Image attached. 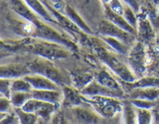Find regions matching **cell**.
I'll use <instances>...</instances> for the list:
<instances>
[{
  "instance_id": "obj_1",
  "label": "cell",
  "mask_w": 159,
  "mask_h": 124,
  "mask_svg": "<svg viewBox=\"0 0 159 124\" xmlns=\"http://www.w3.org/2000/svg\"><path fill=\"white\" fill-rule=\"evenodd\" d=\"M93 50L99 61L104 66H107L109 71L112 72L119 79L126 82H133L137 79L136 76L128 67V64L121 61L116 56V53L112 51L107 44L106 47L102 46V44H96Z\"/></svg>"
},
{
  "instance_id": "obj_2",
  "label": "cell",
  "mask_w": 159,
  "mask_h": 124,
  "mask_svg": "<svg viewBox=\"0 0 159 124\" xmlns=\"http://www.w3.org/2000/svg\"><path fill=\"white\" fill-rule=\"evenodd\" d=\"M28 68L34 73H39L52 79L58 86H72V78L53 64V61L38 57L28 64Z\"/></svg>"
},
{
  "instance_id": "obj_3",
  "label": "cell",
  "mask_w": 159,
  "mask_h": 124,
  "mask_svg": "<svg viewBox=\"0 0 159 124\" xmlns=\"http://www.w3.org/2000/svg\"><path fill=\"white\" fill-rule=\"evenodd\" d=\"M28 50L37 57L48 59L50 61L57 60H65L71 56L72 50L63 46L61 44L50 42L47 40L40 39L36 42H33L28 46Z\"/></svg>"
},
{
  "instance_id": "obj_4",
  "label": "cell",
  "mask_w": 159,
  "mask_h": 124,
  "mask_svg": "<svg viewBox=\"0 0 159 124\" xmlns=\"http://www.w3.org/2000/svg\"><path fill=\"white\" fill-rule=\"evenodd\" d=\"M127 64L135 74L136 78H141L147 74L148 64L152 61L149 60L146 51V45L136 40L134 42L127 54Z\"/></svg>"
},
{
  "instance_id": "obj_5",
  "label": "cell",
  "mask_w": 159,
  "mask_h": 124,
  "mask_svg": "<svg viewBox=\"0 0 159 124\" xmlns=\"http://www.w3.org/2000/svg\"><path fill=\"white\" fill-rule=\"evenodd\" d=\"M84 99L102 118L109 119L116 115H121L123 107V101L121 98L97 95L84 96Z\"/></svg>"
},
{
  "instance_id": "obj_6",
  "label": "cell",
  "mask_w": 159,
  "mask_h": 124,
  "mask_svg": "<svg viewBox=\"0 0 159 124\" xmlns=\"http://www.w3.org/2000/svg\"><path fill=\"white\" fill-rule=\"evenodd\" d=\"M97 33L98 36H109L114 37L119 40H121L122 42L128 44L129 46L136 41V35L131 34L125 30L117 27L116 25H114L111 21H108L107 19L103 18L99 21L97 25Z\"/></svg>"
},
{
  "instance_id": "obj_7",
  "label": "cell",
  "mask_w": 159,
  "mask_h": 124,
  "mask_svg": "<svg viewBox=\"0 0 159 124\" xmlns=\"http://www.w3.org/2000/svg\"><path fill=\"white\" fill-rule=\"evenodd\" d=\"M58 104L50 103L47 101L40 100L37 98H30L29 100L25 102L24 105L21 107L24 110L32 112L39 117V121H50L51 117L56 113L58 109Z\"/></svg>"
},
{
  "instance_id": "obj_8",
  "label": "cell",
  "mask_w": 159,
  "mask_h": 124,
  "mask_svg": "<svg viewBox=\"0 0 159 124\" xmlns=\"http://www.w3.org/2000/svg\"><path fill=\"white\" fill-rule=\"evenodd\" d=\"M156 36V30L154 29L150 20L148 18L147 12H141L139 9L137 12V26H136V37L138 41L148 45L154 43Z\"/></svg>"
},
{
  "instance_id": "obj_9",
  "label": "cell",
  "mask_w": 159,
  "mask_h": 124,
  "mask_svg": "<svg viewBox=\"0 0 159 124\" xmlns=\"http://www.w3.org/2000/svg\"><path fill=\"white\" fill-rule=\"evenodd\" d=\"M68 111L76 123H99L103 119L91 105L71 106Z\"/></svg>"
},
{
  "instance_id": "obj_10",
  "label": "cell",
  "mask_w": 159,
  "mask_h": 124,
  "mask_svg": "<svg viewBox=\"0 0 159 124\" xmlns=\"http://www.w3.org/2000/svg\"><path fill=\"white\" fill-rule=\"evenodd\" d=\"M94 79L102 86L117 92L121 97L125 98L126 93L121 86L120 79H119L112 72H109L107 69H101L94 73Z\"/></svg>"
},
{
  "instance_id": "obj_11",
  "label": "cell",
  "mask_w": 159,
  "mask_h": 124,
  "mask_svg": "<svg viewBox=\"0 0 159 124\" xmlns=\"http://www.w3.org/2000/svg\"><path fill=\"white\" fill-rule=\"evenodd\" d=\"M81 91V93L84 96H97V95H102V96H112V97H118V98H123L121 97L117 92L111 91V89L107 88V86H102V83L97 82L96 79L89 82L87 86H84Z\"/></svg>"
},
{
  "instance_id": "obj_12",
  "label": "cell",
  "mask_w": 159,
  "mask_h": 124,
  "mask_svg": "<svg viewBox=\"0 0 159 124\" xmlns=\"http://www.w3.org/2000/svg\"><path fill=\"white\" fill-rule=\"evenodd\" d=\"M62 91L64 94L63 103L68 107L77 106V105H89L86 101L84 96L81 91L72 86H62Z\"/></svg>"
},
{
  "instance_id": "obj_13",
  "label": "cell",
  "mask_w": 159,
  "mask_h": 124,
  "mask_svg": "<svg viewBox=\"0 0 159 124\" xmlns=\"http://www.w3.org/2000/svg\"><path fill=\"white\" fill-rule=\"evenodd\" d=\"M32 97L60 105L63 102L64 94L62 89H32Z\"/></svg>"
},
{
  "instance_id": "obj_14",
  "label": "cell",
  "mask_w": 159,
  "mask_h": 124,
  "mask_svg": "<svg viewBox=\"0 0 159 124\" xmlns=\"http://www.w3.org/2000/svg\"><path fill=\"white\" fill-rule=\"evenodd\" d=\"M32 73L28 66L23 64H3L0 66V78L14 79L17 78H23L27 74Z\"/></svg>"
},
{
  "instance_id": "obj_15",
  "label": "cell",
  "mask_w": 159,
  "mask_h": 124,
  "mask_svg": "<svg viewBox=\"0 0 159 124\" xmlns=\"http://www.w3.org/2000/svg\"><path fill=\"white\" fill-rule=\"evenodd\" d=\"M128 99H148L156 101L159 99V87H134L126 93Z\"/></svg>"
},
{
  "instance_id": "obj_16",
  "label": "cell",
  "mask_w": 159,
  "mask_h": 124,
  "mask_svg": "<svg viewBox=\"0 0 159 124\" xmlns=\"http://www.w3.org/2000/svg\"><path fill=\"white\" fill-rule=\"evenodd\" d=\"M24 78L31 83L34 89H61V86H58L56 82L42 74L32 73Z\"/></svg>"
},
{
  "instance_id": "obj_17",
  "label": "cell",
  "mask_w": 159,
  "mask_h": 124,
  "mask_svg": "<svg viewBox=\"0 0 159 124\" xmlns=\"http://www.w3.org/2000/svg\"><path fill=\"white\" fill-rule=\"evenodd\" d=\"M103 16L106 19H107L108 21H111L114 25H116L117 27L125 30V31L131 33V34L136 35V29L132 27L131 25L123 18L122 15L113 12L107 5H103Z\"/></svg>"
},
{
  "instance_id": "obj_18",
  "label": "cell",
  "mask_w": 159,
  "mask_h": 124,
  "mask_svg": "<svg viewBox=\"0 0 159 124\" xmlns=\"http://www.w3.org/2000/svg\"><path fill=\"white\" fill-rule=\"evenodd\" d=\"M24 1L45 22L51 23L55 26H59V24L57 23V21L55 20L53 15L49 11V9L42 0H24Z\"/></svg>"
},
{
  "instance_id": "obj_19",
  "label": "cell",
  "mask_w": 159,
  "mask_h": 124,
  "mask_svg": "<svg viewBox=\"0 0 159 124\" xmlns=\"http://www.w3.org/2000/svg\"><path fill=\"white\" fill-rule=\"evenodd\" d=\"M12 5V8L18 15H20L23 19H26L27 21L34 23L37 21L40 17L30 8L27 3L24 0H9Z\"/></svg>"
},
{
  "instance_id": "obj_20",
  "label": "cell",
  "mask_w": 159,
  "mask_h": 124,
  "mask_svg": "<svg viewBox=\"0 0 159 124\" xmlns=\"http://www.w3.org/2000/svg\"><path fill=\"white\" fill-rule=\"evenodd\" d=\"M64 14H66L67 16L71 19L80 29H82L86 34H88V35L93 34L92 27H89V25L84 21V17L74 7L70 6L69 4H66L65 5V8H64Z\"/></svg>"
},
{
  "instance_id": "obj_21",
  "label": "cell",
  "mask_w": 159,
  "mask_h": 124,
  "mask_svg": "<svg viewBox=\"0 0 159 124\" xmlns=\"http://www.w3.org/2000/svg\"><path fill=\"white\" fill-rule=\"evenodd\" d=\"M98 37L116 54L122 55V56H127V54L131 47V46H129L128 44L124 43L121 40L114 38V37H109V36H98Z\"/></svg>"
},
{
  "instance_id": "obj_22",
  "label": "cell",
  "mask_w": 159,
  "mask_h": 124,
  "mask_svg": "<svg viewBox=\"0 0 159 124\" xmlns=\"http://www.w3.org/2000/svg\"><path fill=\"white\" fill-rule=\"evenodd\" d=\"M72 78V86H74L79 91L87 86L93 79H94V74L91 73H78L71 76Z\"/></svg>"
},
{
  "instance_id": "obj_23",
  "label": "cell",
  "mask_w": 159,
  "mask_h": 124,
  "mask_svg": "<svg viewBox=\"0 0 159 124\" xmlns=\"http://www.w3.org/2000/svg\"><path fill=\"white\" fill-rule=\"evenodd\" d=\"M121 118L123 123H136V107L129 100L123 101Z\"/></svg>"
},
{
  "instance_id": "obj_24",
  "label": "cell",
  "mask_w": 159,
  "mask_h": 124,
  "mask_svg": "<svg viewBox=\"0 0 159 124\" xmlns=\"http://www.w3.org/2000/svg\"><path fill=\"white\" fill-rule=\"evenodd\" d=\"M10 100L14 107H22L25 102L32 98V93L26 91H11L10 93Z\"/></svg>"
},
{
  "instance_id": "obj_25",
  "label": "cell",
  "mask_w": 159,
  "mask_h": 124,
  "mask_svg": "<svg viewBox=\"0 0 159 124\" xmlns=\"http://www.w3.org/2000/svg\"><path fill=\"white\" fill-rule=\"evenodd\" d=\"M14 111L16 112L20 123L31 124V123H37L39 121V117L36 114L24 110L21 107H14Z\"/></svg>"
},
{
  "instance_id": "obj_26",
  "label": "cell",
  "mask_w": 159,
  "mask_h": 124,
  "mask_svg": "<svg viewBox=\"0 0 159 124\" xmlns=\"http://www.w3.org/2000/svg\"><path fill=\"white\" fill-rule=\"evenodd\" d=\"M32 89H33V86H31V83H30L24 77L12 79L11 91H26V92H30V91H32Z\"/></svg>"
},
{
  "instance_id": "obj_27",
  "label": "cell",
  "mask_w": 159,
  "mask_h": 124,
  "mask_svg": "<svg viewBox=\"0 0 159 124\" xmlns=\"http://www.w3.org/2000/svg\"><path fill=\"white\" fill-rule=\"evenodd\" d=\"M153 113L151 109L136 107V123H152Z\"/></svg>"
},
{
  "instance_id": "obj_28",
  "label": "cell",
  "mask_w": 159,
  "mask_h": 124,
  "mask_svg": "<svg viewBox=\"0 0 159 124\" xmlns=\"http://www.w3.org/2000/svg\"><path fill=\"white\" fill-rule=\"evenodd\" d=\"M122 16L129 24L131 25L132 27H134L136 29V26H137V13L134 11V10L130 6H129V5H127L125 3H124V6H123Z\"/></svg>"
},
{
  "instance_id": "obj_29",
  "label": "cell",
  "mask_w": 159,
  "mask_h": 124,
  "mask_svg": "<svg viewBox=\"0 0 159 124\" xmlns=\"http://www.w3.org/2000/svg\"><path fill=\"white\" fill-rule=\"evenodd\" d=\"M134 106L138 108L154 109L156 107V101L148 100V99H128Z\"/></svg>"
},
{
  "instance_id": "obj_30",
  "label": "cell",
  "mask_w": 159,
  "mask_h": 124,
  "mask_svg": "<svg viewBox=\"0 0 159 124\" xmlns=\"http://www.w3.org/2000/svg\"><path fill=\"white\" fill-rule=\"evenodd\" d=\"M11 111H14V106L12 105L10 97L1 95L0 96V112L8 113Z\"/></svg>"
},
{
  "instance_id": "obj_31",
  "label": "cell",
  "mask_w": 159,
  "mask_h": 124,
  "mask_svg": "<svg viewBox=\"0 0 159 124\" xmlns=\"http://www.w3.org/2000/svg\"><path fill=\"white\" fill-rule=\"evenodd\" d=\"M11 82L12 79L0 78V93L9 97L11 93Z\"/></svg>"
},
{
  "instance_id": "obj_32",
  "label": "cell",
  "mask_w": 159,
  "mask_h": 124,
  "mask_svg": "<svg viewBox=\"0 0 159 124\" xmlns=\"http://www.w3.org/2000/svg\"><path fill=\"white\" fill-rule=\"evenodd\" d=\"M15 123H20L19 118L15 111L8 112L1 120H0V124H15Z\"/></svg>"
},
{
  "instance_id": "obj_33",
  "label": "cell",
  "mask_w": 159,
  "mask_h": 124,
  "mask_svg": "<svg viewBox=\"0 0 159 124\" xmlns=\"http://www.w3.org/2000/svg\"><path fill=\"white\" fill-rule=\"evenodd\" d=\"M107 5L112 10L113 12L122 15L124 3L121 1V0H111V1L109 2L108 4H107Z\"/></svg>"
},
{
  "instance_id": "obj_34",
  "label": "cell",
  "mask_w": 159,
  "mask_h": 124,
  "mask_svg": "<svg viewBox=\"0 0 159 124\" xmlns=\"http://www.w3.org/2000/svg\"><path fill=\"white\" fill-rule=\"evenodd\" d=\"M121 1L123 3L129 5V6H130L136 13L139 11V9H140V4H139V0H121Z\"/></svg>"
},
{
  "instance_id": "obj_35",
  "label": "cell",
  "mask_w": 159,
  "mask_h": 124,
  "mask_svg": "<svg viewBox=\"0 0 159 124\" xmlns=\"http://www.w3.org/2000/svg\"><path fill=\"white\" fill-rule=\"evenodd\" d=\"M49 2H51V5L58 10H64L65 8V0H48Z\"/></svg>"
},
{
  "instance_id": "obj_36",
  "label": "cell",
  "mask_w": 159,
  "mask_h": 124,
  "mask_svg": "<svg viewBox=\"0 0 159 124\" xmlns=\"http://www.w3.org/2000/svg\"><path fill=\"white\" fill-rule=\"evenodd\" d=\"M152 113H153V120H152V123H159V111L157 109L154 108L152 110Z\"/></svg>"
},
{
  "instance_id": "obj_37",
  "label": "cell",
  "mask_w": 159,
  "mask_h": 124,
  "mask_svg": "<svg viewBox=\"0 0 159 124\" xmlns=\"http://www.w3.org/2000/svg\"><path fill=\"white\" fill-rule=\"evenodd\" d=\"M154 43H155L156 48L159 50V30L156 31V36H155V40H154Z\"/></svg>"
},
{
  "instance_id": "obj_38",
  "label": "cell",
  "mask_w": 159,
  "mask_h": 124,
  "mask_svg": "<svg viewBox=\"0 0 159 124\" xmlns=\"http://www.w3.org/2000/svg\"><path fill=\"white\" fill-rule=\"evenodd\" d=\"M150 3L153 5L154 7H157L159 5V0H150Z\"/></svg>"
},
{
  "instance_id": "obj_39",
  "label": "cell",
  "mask_w": 159,
  "mask_h": 124,
  "mask_svg": "<svg viewBox=\"0 0 159 124\" xmlns=\"http://www.w3.org/2000/svg\"><path fill=\"white\" fill-rule=\"evenodd\" d=\"M99 1L102 2V5H107V4H108L109 2H111V0H99Z\"/></svg>"
},
{
  "instance_id": "obj_40",
  "label": "cell",
  "mask_w": 159,
  "mask_h": 124,
  "mask_svg": "<svg viewBox=\"0 0 159 124\" xmlns=\"http://www.w3.org/2000/svg\"><path fill=\"white\" fill-rule=\"evenodd\" d=\"M6 114L7 113H3V112H0V120H1V119L5 116V115H6Z\"/></svg>"
},
{
  "instance_id": "obj_41",
  "label": "cell",
  "mask_w": 159,
  "mask_h": 124,
  "mask_svg": "<svg viewBox=\"0 0 159 124\" xmlns=\"http://www.w3.org/2000/svg\"><path fill=\"white\" fill-rule=\"evenodd\" d=\"M155 109H157V110L159 111V99H157V100H156V107H155Z\"/></svg>"
},
{
  "instance_id": "obj_42",
  "label": "cell",
  "mask_w": 159,
  "mask_h": 124,
  "mask_svg": "<svg viewBox=\"0 0 159 124\" xmlns=\"http://www.w3.org/2000/svg\"><path fill=\"white\" fill-rule=\"evenodd\" d=\"M156 10H157V12H158V14H159V5L156 7Z\"/></svg>"
},
{
  "instance_id": "obj_43",
  "label": "cell",
  "mask_w": 159,
  "mask_h": 124,
  "mask_svg": "<svg viewBox=\"0 0 159 124\" xmlns=\"http://www.w3.org/2000/svg\"><path fill=\"white\" fill-rule=\"evenodd\" d=\"M1 95H3V94H2V93H0V96H1Z\"/></svg>"
}]
</instances>
